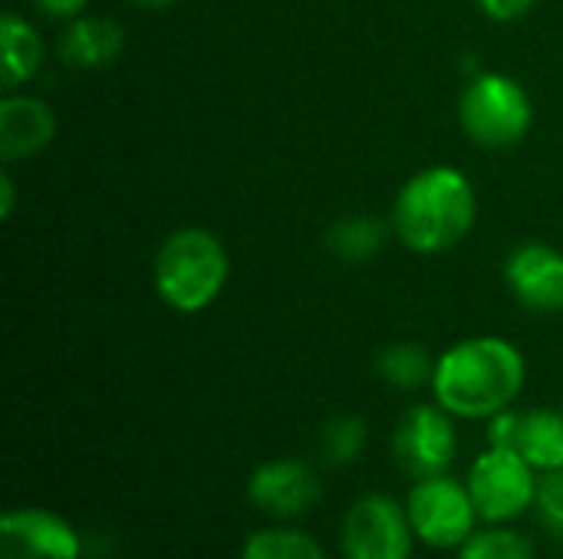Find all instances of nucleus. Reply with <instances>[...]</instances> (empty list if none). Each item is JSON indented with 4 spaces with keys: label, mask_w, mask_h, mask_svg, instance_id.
Here are the masks:
<instances>
[{
    "label": "nucleus",
    "mask_w": 563,
    "mask_h": 559,
    "mask_svg": "<svg viewBox=\"0 0 563 559\" xmlns=\"http://www.w3.org/2000/svg\"><path fill=\"white\" fill-rule=\"evenodd\" d=\"M525 379L528 362L511 339L472 336L435 359L432 395L462 422H488L518 402Z\"/></svg>",
    "instance_id": "obj_1"
},
{
    "label": "nucleus",
    "mask_w": 563,
    "mask_h": 559,
    "mask_svg": "<svg viewBox=\"0 0 563 559\" xmlns=\"http://www.w3.org/2000/svg\"><path fill=\"white\" fill-rule=\"evenodd\" d=\"M478 217V194L465 171L429 165L416 171L393 201V231L412 254H445L459 247Z\"/></svg>",
    "instance_id": "obj_2"
},
{
    "label": "nucleus",
    "mask_w": 563,
    "mask_h": 559,
    "mask_svg": "<svg viewBox=\"0 0 563 559\" xmlns=\"http://www.w3.org/2000/svg\"><path fill=\"white\" fill-rule=\"evenodd\" d=\"M231 273L228 250L221 237L208 227H178L172 231L152 264V283L158 300L175 313H201L208 310Z\"/></svg>",
    "instance_id": "obj_3"
},
{
    "label": "nucleus",
    "mask_w": 563,
    "mask_h": 559,
    "mask_svg": "<svg viewBox=\"0 0 563 559\" xmlns=\"http://www.w3.org/2000/svg\"><path fill=\"white\" fill-rule=\"evenodd\" d=\"M462 132L482 148H511L534 125L531 92L508 72H475L459 99Z\"/></svg>",
    "instance_id": "obj_4"
},
{
    "label": "nucleus",
    "mask_w": 563,
    "mask_h": 559,
    "mask_svg": "<svg viewBox=\"0 0 563 559\" xmlns=\"http://www.w3.org/2000/svg\"><path fill=\"white\" fill-rule=\"evenodd\" d=\"M541 474L515 448H485L468 468V494L482 524H515L538 501Z\"/></svg>",
    "instance_id": "obj_5"
},
{
    "label": "nucleus",
    "mask_w": 563,
    "mask_h": 559,
    "mask_svg": "<svg viewBox=\"0 0 563 559\" xmlns=\"http://www.w3.org/2000/svg\"><path fill=\"white\" fill-rule=\"evenodd\" d=\"M406 514L416 540L432 550H459L482 527L468 484L452 474L419 478L406 497Z\"/></svg>",
    "instance_id": "obj_6"
},
{
    "label": "nucleus",
    "mask_w": 563,
    "mask_h": 559,
    "mask_svg": "<svg viewBox=\"0 0 563 559\" xmlns=\"http://www.w3.org/2000/svg\"><path fill=\"white\" fill-rule=\"evenodd\" d=\"M343 559H412L416 530L406 504L389 494H363L340 527Z\"/></svg>",
    "instance_id": "obj_7"
},
{
    "label": "nucleus",
    "mask_w": 563,
    "mask_h": 559,
    "mask_svg": "<svg viewBox=\"0 0 563 559\" xmlns=\"http://www.w3.org/2000/svg\"><path fill=\"white\" fill-rule=\"evenodd\" d=\"M393 455L399 468L416 481L449 474L459 455L455 415H449L439 402L412 405L393 432Z\"/></svg>",
    "instance_id": "obj_8"
},
{
    "label": "nucleus",
    "mask_w": 563,
    "mask_h": 559,
    "mask_svg": "<svg viewBox=\"0 0 563 559\" xmlns=\"http://www.w3.org/2000/svg\"><path fill=\"white\" fill-rule=\"evenodd\" d=\"M320 474L303 458H271L247 478V501L271 521L290 524L320 504Z\"/></svg>",
    "instance_id": "obj_9"
},
{
    "label": "nucleus",
    "mask_w": 563,
    "mask_h": 559,
    "mask_svg": "<svg viewBox=\"0 0 563 559\" xmlns=\"http://www.w3.org/2000/svg\"><path fill=\"white\" fill-rule=\"evenodd\" d=\"M0 559H82V537L49 507H10L0 517Z\"/></svg>",
    "instance_id": "obj_10"
},
{
    "label": "nucleus",
    "mask_w": 563,
    "mask_h": 559,
    "mask_svg": "<svg viewBox=\"0 0 563 559\" xmlns=\"http://www.w3.org/2000/svg\"><path fill=\"white\" fill-rule=\"evenodd\" d=\"M505 283L525 310L561 313L563 254L544 241L518 244L505 260Z\"/></svg>",
    "instance_id": "obj_11"
},
{
    "label": "nucleus",
    "mask_w": 563,
    "mask_h": 559,
    "mask_svg": "<svg viewBox=\"0 0 563 559\" xmlns=\"http://www.w3.org/2000/svg\"><path fill=\"white\" fill-rule=\"evenodd\" d=\"M56 138V112L30 92H3L0 99V158L7 165L40 155Z\"/></svg>",
    "instance_id": "obj_12"
},
{
    "label": "nucleus",
    "mask_w": 563,
    "mask_h": 559,
    "mask_svg": "<svg viewBox=\"0 0 563 559\" xmlns=\"http://www.w3.org/2000/svg\"><path fill=\"white\" fill-rule=\"evenodd\" d=\"M125 46V30L109 20V16H92L82 13L76 20L66 23V30L59 33V59L73 69H99L109 66Z\"/></svg>",
    "instance_id": "obj_13"
},
{
    "label": "nucleus",
    "mask_w": 563,
    "mask_h": 559,
    "mask_svg": "<svg viewBox=\"0 0 563 559\" xmlns=\"http://www.w3.org/2000/svg\"><path fill=\"white\" fill-rule=\"evenodd\" d=\"M515 451H521V458H525L538 474L561 471L563 412H554V409H531V412H521Z\"/></svg>",
    "instance_id": "obj_14"
},
{
    "label": "nucleus",
    "mask_w": 563,
    "mask_h": 559,
    "mask_svg": "<svg viewBox=\"0 0 563 559\" xmlns=\"http://www.w3.org/2000/svg\"><path fill=\"white\" fill-rule=\"evenodd\" d=\"M0 49H3V89L16 92L26 86L40 66H43V36L20 16V13H3L0 16Z\"/></svg>",
    "instance_id": "obj_15"
},
{
    "label": "nucleus",
    "mask_w": 563,
    "mask_h": 559,
    "mask_svg": "<svg viewBox=\"0 0 563 559\" xmlns=\"http://www.w3.org/2000/svg\"><path fill=\"white\" fill-rule=\"evenodd\" d=\"M241 559H327V554L307 530L274 521L247 534Z\"/></svg>",
    "instance_id": "obj_16"
},
{
    "label": "nucleus",
    "mask_w": 563,
    "mask_h": 559,
    "mask_svg": "<svg viewBox=\"0 0 563 559\" xmlns=\"http://www.w3.org/2000/svg\"><path fill=\"white\" fill-rule=\"evenodd\" d=\"M386 241H389V227L379 217H369V214L343 217L327 231V250L336 260H350V264L376 257L386 247Z\"/></svg>",
    "instance_id": "obj_17"
},
{
    "label": "nucleus",
    "mask_w": 563,
    "mask_h": 559,
    "mask_svg": "<svg viewBox=\"0 0 563 559\" xmlns=\"http://www.w3.org/2000/svg\"><path fill=\"white\" fill-rule=\"evenodd\" d=\"M376 372L389 389L399 392H416L422 385H432L435 376V359L419 346V343H389L376 356Z\"/></svg>",
    "instance_id": "obj_18"
},
{
    "label": "nucleus",
    "mask_w": 563,
    "mask_h": 559,
    "mask_svg": "<svg viewBox=\"0 0 563 559\" xmlns=\"http://www.w3.org/2000/svg\"><path fill=\"white\" fill-rule=\"evenodd\" d=\"M366 441H369L366 422L353 412H340L327 418L320 428V458L333 468H350L366 451Z\"/></svg>",
    "instance_id": "obj_19"
},
{
    "label": "nucleus",
    "mask_w": 563,
    "mask_h": 559,
    "mask_svg": "<svg viewBox=\"0 0 563 559\" xmlns=\"http://www.w3.org/2000/svg\"><path fill=\"white\" fill-rule=\"evenodd\" d=\"M459 559H538V550L515 524H482L459 547Z\"/></svg>",
    "instance_id": "obj_20"
},
{
    "label": "nucleus",
    "mask_w": 563,
    "mask_h": 559,
    "mask_svg": "<svg viewBox=\"0 0 563 559\" xmlns=\"http://www.w3.org/2000/svg\"><path fill=\"white\" fill-rule=\"evenodd\" d=\"M534 511L541 517V527L563 540V468L561 471H548L538 481V501Z\"/></svg>",
    "instance_id": "obj_21"
},
{
    "label": "nucleus",
    "mask_w": 563,
    "mask_h": 559,
    "mask_svg": "<svg viewBox=\"0 0 563 559\" xmlns=\"http://www.w3.org/2000/svg\"><path fill=\"white\" fill-rule=\"evenodd\" d=\"M518 422H521V412H515V409H505V412L492 415L488 418V445L492 448H515Z\"/></svg>",
    "instance_id": "obj_22"
},
{
    "label": "nucleus",
    "mask_w": 563,
    "mask_h": 559,
    "mask_svg": "<svg viewBox=\"0 0 563 559\" xmlns=\"http://www.w3.org/2000/svg\"><path fill=\"white\" fill-rule=\"evenodd\" d=\"M475 3H478V10H482L488 20H495V23H511V20H521L525 13H531L538 0H475Z\"/></svg>",
    "instance_id": "obj_23"
},
{
    "label": "nucleus",
    "mask_w": 563,
    "mask_h": 559,
    "mask_svg": "<svg viewBox=\"0 0 563 559\" xmlns=\"http://www.w3.org/2000/svg\"><path fill=\"white\" fill-rule=\"evenodd\" d=\"M33 7H36V13H43L46 20H63V23H69V20H76V16L86 13L89 0H33Z\"/></svg>",
    "instance_id": "obj_24"
},
{
    "label": "nucleus",
    "mask_w": 563,
    "mask_h": 559,
    "mask_svg": "<svg viewBox=\"0 0 563 559\" xmlns=\"http://www.w3.org/2000/svg\"><path fill=\"white\" fill-rule=\"evenodd\" d=\"M0 194H3L0 217H10L13 214V178H10V171H3V178H0Z\"/></svg>",
    "instance_id": "obj_25"
},
{
    "label": "nucleus",
    "mask_w": 563,
    "mask_h": 559,
    "mask_svg": "<svg viewBox=\"0 0 563 559\" xmlns=\"http://www.w3.org/2000/svg\"><path fill=\"white\" fill-rule=\"evenodd\" d=\"M129 3H135V7H142V10H165V7H172V3H178V0H129Z\"/></svg>",
    "instance_id": "obj_26"
}]
</instances>
